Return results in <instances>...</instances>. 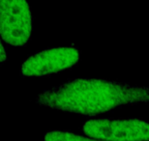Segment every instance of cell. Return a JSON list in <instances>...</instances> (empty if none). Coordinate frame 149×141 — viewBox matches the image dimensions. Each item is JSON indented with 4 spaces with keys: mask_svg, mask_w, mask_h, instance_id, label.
Wrapping results in <instances>:
<instances>
[{
    "mask_svg": "<svg viewBox=\"0 0 149 141\" xmlns=\"http://www.w3.org/2000/svg\"><path fill=\"white\" fill-rule=\"evenodd\" d=\"M32 32V15L26 0H1L0 33L6 44L25 46Z\"/></svg>",
    "mask_w": 149,
    "mask_h": 141,
    "instance_id": "obj_2",
    "label": "cell"
},
{
    "mask_svg": "<svg viewBox=\"0 0 149 141\" xmlns=\"http://www.w3.org/2000/svg\"><path fill=\"white\" fill-rule=\"evenodd\" d=\"M83 131L103 141H149V123L139 119L89 120Z\"/></svg>",
    "mask_w": 149,
    "mask_h": 141,
    "instance_id": "obj_3",
    "label": "cell"
},
{
    "mask_svg": "<svg viewBox=\"0 0 149 141\" xmlns=\"http://www.w3.org/2000/svg\"><path fill=\"white\" fill-rule=\"evenodd\" d=\"M1 55H2V62H4L6 59V53H5V49H4L3 44L1 46Z\"/></svg>",
    "mask_w": 149,
    "mask_h": 141,
    "instance_id": "obj_6",
    "label": "cell"
},
{
    "mask_svg": "<svg viewBox=\"0 0 149 141\" xmlns=\"http://www.w3.org/2000/svg\"><path fill=\"white\" fill-rule=\"evenodd\" d=\"M45 141H103L99 139H91L82 137L69 131H49L45 135Z\"/></svg>",
    "mask_w": 149,
    "mask_h": 141,
    "instance_id": "obj_5",
    "label": "cell"
},
{
    "mask_svg": "<svg viewBox=\"0 0 149 141\" xmlns=\"http://www.w3.org/2000/svg\"><path fill=\"white\" fill-rule=\"evenodd\" d=\"M79 60V51L76 47L45 49L28 57L20 68V74L29 77L49 76L74 67Z\"/></svg>",
    "mask_w": 149,
    "mask_h": 141,
    "instance_id": "obj_4",
    "label": "cell"
},
{
    "mask_svg": "<svg viewBox=\"0 0 149 141\" xmlns=\"http://www.w3.org/2000/svg\"><path fill=\"white\" fill-rule=\"evenodd\" d=\"M37 103L82 115H96L125 104L149 101V87L94 78H77L42 92Z\"/></svg>",
    "mask_w": 149,
    "mask_h": 141,
    "instance_id": "obj_1",
    "label": "cell"
}]
</instances>
